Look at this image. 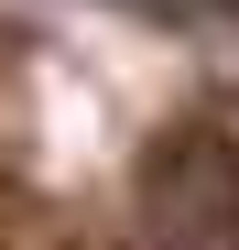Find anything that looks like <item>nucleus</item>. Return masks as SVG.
Returning <instances> with one entry per match:
<instances>
[{"instance_id":"nucleus-1","label":"nucleus","mask_w":239,"mask_h":250,"mask_svg":"<svg viewBox=\"0 0 239 250\" xmlns=\"http://www.w3.org/2000/svg\"><path fill=\"white\" fill-rule=\"evenodd\" d=\"M152 11H207V0H152Z\"/></svg>"}]
</instances>
